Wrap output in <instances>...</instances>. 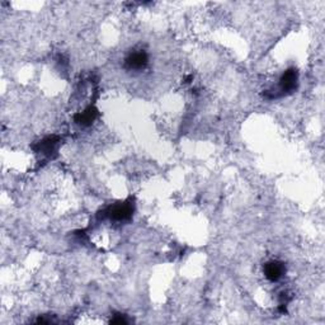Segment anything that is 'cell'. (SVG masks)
Here are the masks:
<instances>
[{"mask_svg":"<svg viewBox=\"0 0 325 325\" xmlns=\"http://www.w3.org/2000/svg\"><path fill=\"white\" fill-rule=\"evenodd\" d=\"M96 115H97L96 111H94L93 108H89V110H86L85 112L80 113V115L77 116V122L80 124H89L94 121Z\"/></svg>","mask_w":325,"mask_h":325,"instance_id":"5b68a950","label":"cell"},{"mask_svg":"<svg viewBox=\"0 0 325 325\" xmlns=\"http://www.w3.org/2000/svg\"><path fill=\"white\" fill-rule=\"evenodd\" d=\"M148 64V55L143 51L132 52L126 59V67L129 70H141Z\"/></svg>","mask_w":325,"mask_h":325,"instance_id":"3957f363","label":"cell"},{"mask_svg":"<svg viewBox=\"0 0 325 325\" xmlns=\"http://www.w3.org/2000/svg\"><path fill=\"white\" fill-rule=\"evenodd\" d=\"M297 85V73L296 70L290 69L282 75L280 80V89L282 93H290L294 89H296Z\"/></svg>","mask_w":325,"mask_h":325,"instance_id":"6da1fadb","label":"cell"},{"mask_svg":"<svg viewBox=\"0 0 325 325\" xmlns=\"http://www.w3.org/2000/svg\"><path fill=\"white\" fill-rule=\"evenodd\" d=\"M284 273V265L280 262H269L264 267V275L269 281H278Z\"/></svg>","mask_w":325,"mask_h":325,"instance_id":"277c9868","label":"cell"},{"mask_svg":"<svg viewBox=\"0 0 325 325\" xmlns=\"http://www.w3.org/2000/svg\"><path fill=\"white\" fill-rule=\"evenodd\" d=\"M107 213L112 220H116V221L127 220V219L131 218L132 207L130 205H127V203H123V205H117V206L111 207Z\"/></svg>","mask_w":325,"mask_h":325,"instance_id":"7a4b0ae2","label":"cell"}]
</instances>
